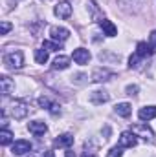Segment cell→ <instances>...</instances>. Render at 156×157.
Returning <instances> with one entry per match:
<instances>
[{
    "instance_id": "11",
    "label": "cell",
    "mask_w": 156,
    "mask_h": 157,
    "mask_svg": "<svg viewBox=\"0 0 156 157\" xmlns=\"http://www.w3.org/2000/svg\"><path fill=\"white\" fill-rule=\"evenodd\" d=\"M109 99H110V95H109L105 90H96V91L90 93V102H92V104H103V102H107Z\"/></svg>"
},
{
    "instance_id": "21",
    "label": "cell",
    "mask_w": 156,
    "mask_h": 157,
    "mask_svg": "<svg viewBox=\"0 0 156 157\" xmlns=\"http://www.w3.org/2000/svg\"><path fill=\"white\" fill-rule=\"evenodd\" d=\"M42 48L46 51H59L61 49V42H57V40H44L42 42Z\"/></svg>"
},
{
    "instance_id": "2",
    "label": "cell",
    "mask_w": 156,
    "mask_h": 157,
    "mask_svg": "<svg viewBox=\"0 0 156 157\" xmlns=\"http://www.w3.org/2000/svg\"><path fill=\"white\" fill-rule=\"evenodd\" d=\"M138 144V137L134 132H123L119 135V146L121 148H134Z\"/></svg>"
},
{
    "instance_id": "10",
    "label": "cell",
    "mask_w": 156,
    "mask_h": 157,
    "mask_svg": "<svg viewBox=\"0 0 156 157\" xmlns=\"http://www.w3.org/2000/svg\"><path fill=\"white\" fill-rule=\"evenodd\" d=\"M28 130H30V133L39 137V135H44L48 132V126L42 121H31V122H28Z\"/></svg>"
},
{
    "instance_id": "25",
    "label": "cell",
    "mask_w": 156,
    "mask_h": 157,
    "mask_svg": "<svg viewBox=\"0 0 156 157\" xmlns=\"http://www.w3.org/2000/svg\"><path fill=\"white\" fill-rule=\"evenodd\" d=\"M39 106H40V108H46V110H50V108L53 106V102H51L48 97H39Z\"/></svg>"
},
{
    "instance_id": "8",
    "label": "cell",
    "mask_w": 156,
    "mask_h": 157,
    "mask_svg": "<svg viewBox=\"0 0 156 157\" xmlns=\"http://www.w3.org/2000/svg\"><path fill=\"white\" fill-rule=\"evenodd\" d=\"M11 115L15 119H24L28 115V106L24 104V102H20V101H15L13 104H11Z\"/></svg>"
},
{
    "instance_id": "18",
    "label": "cell",
    "mask_w": 156,
    "mask_h": 157,
    "mask_svg": "<svg viewBox=\"0 0 156 157\" xmlns=\"http://www.w3.org/2000/svg\"><path fill=\"white\" fill-rule=\"evenodd\" d=\"M74 144V135L70 133H63L55 139V146H61V148H70Z\"/></svg>"
},
{
    "instance_id": "29",
    "label": "cell",
    "mask_w": 156,
    "mask_h": 157,
    "mask_svg": "<svg viewBox=\"0 0 156 157\" xmlns=\"http://www.w3.org/2000/svg\"><path fill=\"white\" fill-rule=\"evenodd\" d=\"M149 44H151L153 48H156V29L151 31V35H149Z\"/></svg>"
},
{
    "instance_id": "24",
    "label": "cell",
    "mask_w": 156,
    "mask_h": 157,
    "mask_svg": "<svg viewBox=\"0 0 156 157\" xmlns=\"http://www.w3.org/2000/svg\"><path fill=\"white\" fill-rule=\"evenodd\" d=\"M123 155V148L117 144V146H114V148H110V152L107 154V157H121Z\"/></svg>"
},
{
    "instance_id": "23",
    "label": "cell",
    "mask_w": 156,
    "mask_h": 157,
    "mask_svg": "<svg viewBox=\"0 0 156 157\" xmlns=\"http://www.w3.org/2000/svg\"><path fill=\"white\" fill-rule=\"evenodd\" d=\"M140 62H142V57H140L138 53H134V55H130V59H129V68L134 70V68L140 66Z\"/></svg>"
},
{
    "instance_id": "13",
    "label": "cell",
    "mask_w": 156,
    "mask_h": 157,
    "mask_svg": "<svg viewBox=\"0 0 156 157\" xmlns=\"http://www.w3.org/2000/svg\"><path fill=\"white\" fill-rule=\"evenodd\" d=\"M13 90H15V82L11 80L9 77H0V91H2V95H11L13 93Z\"/></svg>"
},
{
    "instance_id": "28",
    "label": "cell",
    "mask_w": 156,
    "mask_h": 157,
    "mask_svg": "<svg viewBox=\"0 0 156 157\" xmlns=\"http://www.w3.org/2000/svg\"><path fill=\"white\" fill-rule=\"evenodd\" d=\"M50 113H53V115H59V113H61V106L53 102V106L50 108Z\"/></svg>"
},
{
    "instance_id": "22",
    "label": "cell",
    "mask_w": 156,
    "mask_h": 157,
    "mask_svg": "<svg viewBox=\"0 0 156 157\" xmlns=\"http://www.w3.org/2000/svg\"><path fill=\"white\" fill-rule=\"evenodd\" d=\"M35 60H37V64H46L48 62V51L44 48L35 49Z\"/></svg>"
},
{
    "instance_id": "5",
    "label": "cell",
    "mask_w": 156,
    "mask_h": 157,
    "mask_svg": "<svg viewBox=\"0 0 156 157\" xmlns=\"http://www.w3.org/2000/svg\"><path fill=\"white\" fill-rule=\"evenodd\" d=\"M30 150H31V143L26 141V139H18V141H15L13 146H11V152H13L15 155H24V154H28Z\"/></svg>"
},
{
    "instance_id": "12",
    "label": "cell",
    "mask_w": 156,
    "mask_h": 157,
    "mask_svg": "<svg viewBox=\"0 0 156 157\" xmlns=\"http://www.w3.org/2000/svg\"><path fill=\"white\" fill-rule=\"evenodd\" d=\"M99 28L103 29V33H105L107 37H116L117 35V28L110 22V20H107V18H101V20H99Z\"/></svg>"
},
{
    "instance_id": "26",
    "label": "cell",
    "mask_w": 156,
    "mask_h": 157,
    "mask_svg": "<svg viewBox=\"0 0 156 157\" xmlns=\"http://www.w3.org/2000/svg\"><path fill=\"white\" fill-rule=\"evenodd\" d=\"M125 91H127V95H130V97H134V95H138V91H140V88H138L136 84H129V86L125 88Z\"/></svg>"
},
{
    "instance_id": "27",
    "label": "cell",
    "mask_w": 156,
    "mask_h": 157,
    "mask_svg": "<svg viewBox=\"0 0 156 157\" xmlns=\"http://www.w3.org/2000/svg\"><path fill=\"white\" fill-rule=\"evenodd\" d=\"M9 29H11V24L6 22V20H2V24H0V35H7Z\"/></svg>"
},
{
    "instance_id": "4",
    "label": "cell",
    "mask_w": 156,
    "mask_h": 157,
    "mask_svg": "<svg viewBox=\"0 0 156 157\" xmlns=\"http://www.w3.org/2000/svg\"><path fill=\"white\" fill-rule=\"evenodd\" d=\"M130 132H134V133H136V137H138V135H143V139H145V141H149V143H153V141H154V133H153V130H151L149 126H145V124H134Z\"/></svg>"
},
{
    "instance_id": "31",
    "label": "cell",
    "mask_w": 156,
    "mask_h": 157,
    "mask_svg": "<svg viewBox=\"0 0 156 157\" xmlns=\"http://www.w3.org/2000/svg\"><path fill=\"white\" fill-rule=\"evenodd\" d=\"M66 157H76V155H74V152H66Z\"/></svg>"
},
{
    "instance_id": "30",
    "label": "cell",
    "mask_w": 156,
    "mask_h": 157,
    "mask_svg": "<svg viewBox=\"0 0 156 157\" xmlns=\"http://www.w3.org/2000/svg\"><path fill=\"white\" fill-rule=\"evenodd\" d=\"M81 157H96V152H94V150H88V146H86Z\"/></svg>"
},
{
    "instance_id": "15",
    "label": "cell",
    "mask_w": 156,
    "mask_h": 157,
    "mask_svg": "<svg viewBox=\"0 0 156 157\" xmlns=\"http://www.w3.org/2000/svg\"><path fill=\"white\" fill-rule=\"evenodd\" d=\"M136 53H138L142 59H145V57H151V55L154 53V48H153L151 44H147V42H138V46H136Z\"/></svg>"
},
{
    "instance_id": "7",
    "label": "cell",
    "mask_w": 156,
    "mask_h": 157,
    "mask_svg": "<svg viewBox=\"0 0 156 157\" xmlns=\"http://www.w3.org/2000/svg\"><path fill=\"white\" fill-rule=\"evenodd\" d=\"M112 77H114V73L110 70H107V68H96L94 73H92V80L94 82H107Z\"/></svg>"
},
{
    "instance_id": "3",
    "label": "cell",
    "mask_w": 156,
    "mask_h": 157,
    "mask_svg": "<svg viewBox=\"0 0 156 157\" xmlns=\"http://www.w3.org/2000/svg\"><path fill=\"white\" fill-rule=\"evenodd\" d=\"M72 59H74L76 64H81V66H83V64H88V62H90L92 55H90V51H88L86 48H77V49H74Z\"/></svg>"
},
{
    "instance_id": "1",
    "label": "cell",
    "mask_w": 156,
    "mask_h": 157,
    "mask_svg": "<svg viewBox=\"0 0 156 157\" xmlns=\"http://www.w3.org/2000/svg\"><path fill=\"white\" fill-rule=\"evenodd\" d=\"M4 64L6 68L9 70H20L24 66V53L22 51H11V53H6L4 55Z\"/></svg>"
},
{
    "instance_id": "16",
    "label": "cell",
    "mask_w": 156,
    "mask_h": 157,
    "mask_svg": "<svg viewBox=\"0 0 156 157\" xmlns=\"http://www.w3.org/2000/svg\"><path fill=\"white\" fill-rule=\"evenodd\" d=\"M138 117L142 119V121H151V119H154L156 117V106H143V108H140Z\"/></svg>"
},
{
    "instance_id": "19",
    "label": "cell",
    "mask_w": 156,
    "mask_h": 157,
    "mask_svg": "<svg viewBox=\"0 0 156 157\" xmlns=\"http://www.w3.org/2000/svg\"><path fill=\"white\" fill-rule=\"evenodd\" d=\"M114 112H116L119 117H129L132 113V106L129 102H117L116 106H114Z\"/></svg>"
},
{
    "instance_id": "9",
    "label": "cell",
    "mask_w": 156,
    "mask_h": 157,
    "mask_svg": "<svg viewBox=\"0 0 156 157\" xmlns=\"http://www.w3.org/2000/svg\"><path fill=\"white\" fill-rule=\"evenodd\" d=\"M53 13H55V17H59V18H70V15H72V6H70V2H59V4L55 6Z\"/></svg>"
},
{
    "instance_id": "14",
    "label": "cell",
    "mask_w": 156,
    "mask_h": 157,
    "mask_svg": "<svg viewBox=\"0 0 156 157\" xmlns=\"http://www.w3.org/2000/svg\"><path fill=\"white\" fill-rule=\"evenodd\" d=\"M119 4H121V7L123 9H127V11H140L142 9V6H143V0H117Z\"/></svg>"
},
{
    "instance_id": "32",
    "label": "cell",
    "mask_w": 156,
    "mask_h": 157,
    "mask_svg": "<svg viewBox=\"0 0 156 157\" xmlns=\"http://www.w3.org/2000/svg\"><path fill=\"white\" fill-rule=\"evenodd\" d=\"M44 157H53V155H51V152H48V154H46Z\"/></svg>"
},
{
    "instance_id": "17",
    "label": "cell",
    "mask_w": 156,
    "mask_h": 157,
    "mask_svg": "<svg viewBox=\"0 0 156 157\" xmlns=\"http://www.w3.org/2000/svg\"><path fill=\"white\" fill-rule=\"evenodd\" d=\"M68 66H70V59H68V57H64V55L55 57V59H53V62H51V70H66Z\"/></svg>"
},
{
    "instance_id": "6",
    "label": "cell",
    "mask_w": 156,
    "mask_h": 157,
    "mask_svg": "<svg viewBox=\"0 0 156 157\" xmlns=\"http://www.w3.org/2000/svg\"><path fill=\"white\" fill-rule=\"evenodd\" d=\"M50 35H51V40H57V42H64V40L70 37V31L63 26H53L50 28Z\"/></svg>"
},
{
    "instance_id": "20",
    "label": "cell",
    "mask_w": 156,
    "mask_h": 157,
    "mask_svg": "<svg viewBox=\"0 0 156 157\" xmlns=\"http://www.w3.org/2000/svg\"><path fill=\"white\" fill-rule=\"evenodd\" d=\"M11 143H13V133L4 128V130L0 132V144H2V146H7V144H11Z\"/></svg>"
}]
</instances>
